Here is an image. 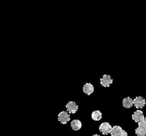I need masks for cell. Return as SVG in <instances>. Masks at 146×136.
I'll list each match as a JSON object with an SVG mask.
<instances>
[{
  "mask_svg": "<svg viewBox=\"0 0 146 136\" xmlns=\"http://www.w3.org/2000/svg\"><path fill=\"white\" fill-rule=\"evenodd\" d=\"M100 83L103 87H109L111 84L113 83V79L110 75L104 74L102 78L100 79Z\"/></svg>",
  "mask_w": 146,
  "mask_h": 136,
  "instance_id": "obj_5",
  "label": "cell"
},
{
  "mask_svg": "<svg viewBox=\"0 0 146 136\" xmlns=\"http://www.w3.org/2000/svg\"><path fill=\"white\" fill-rule=\"evenodd\" d=\"M138 125H139V127L146 129V118H144L140 122H138Z\"/></svg>",
  "mask_w": 146,
  "mask_h": 136,
  "instance_id": "obj_13",
  "label": "cell"
},
{
  "mask_svg": "<svg viewBox=\"0 0 146 136\" xmlns=\"http://www.w3.org/2000/svg\"><path fill=\"white\" fill-rule=\"evenodd\" d=\"M66 107L67 112H68L70 114H75L78 110V106L74 101H69L66 105Z\"/></svg>",
  "mask_w": 146,
  "mask_h": 136,
  "instance_id": "obj_6",
  "label": "cell"
},
{
  "mask_svg": "<svg viewBox=\"0 0 146 136\" xmlns=\"http://www.w3.org/2000/svg\"><path fill=\"white\" fill-rule=\"evenodd\" d=\"M92 136H100V135H98V134H94V135H93Z\"/></svg>",
  "mask_w": 146,
  "mask_h": 136,
  "instance_id": "obj_14",
  "label": "cell"
},
{
  "mask_svg": "<svg viewBox=\"0 0 146 136\" xmlns=\"http://www.w3.org/2000/svg\"><path fill=\"white\" fill-rule=\"evenodd\" d=\"M102 117V114L99 110L94 111L91 114V118L94 121H99Z\"/></svg>",
  "mask_w": 146,
  "mask_h": 136,
  "instance_id": "obj_11",
  "label": "cell"
},
{
  "mask_svg": "<svg viewBox=\"0 0 146 136\" xmlns=\"http://www.w3.org/2000/svg\"><path fill=\"white\" fill-rule=\"evenodd\" d=\"M143 112L141 110H137L132 115V118L135 122H139L144 118Z\"/></svg>",
  "mask_w": 146,
  "mask_h": 136,
  "instance_id": "obj_7",
  "label": "cell"
},
{
  "mask_svg": "<svg viewBox=\"0 0 146 136\" xmlns=\"http://www.w3.org/2000/svg\"><path fill=\"white\" fill-rule=\"evenodd\" d=\"M99 129L103 135H107L108 133H110L112 129V126L108 122H105L100 124Z\"/></svg>",
  "mask_w": 146,
  "mask_h": 136,
  "instance_id": "obj_4",
  "label": "cell"
},
{
  "mask_svg": "<svg viewBox=\"0 0 146 136\" xmlns=\"http://www.w3.org/2000/svg\"><path fill=\"white\" fill-rule=\"evenodd\" d=\"M122 104H123V107L125 108H127V109L131 108L133 105V99L131 98H130L129 97L125 98L123 99Z\"/></svg>",
  "mask_w": 146,
  "mask_h": 136,
  "instance_id": "obj_9",
  "label": "cell"
},
{
  "mask_svg": "<svg viewBox=\"0 0 146 136\" xmlns=\"http://www.w3.org/2000/svg\"><path fill=\"white\" fill-rule=\"evenodd\" d=\"M133 103L136 109H142L145 105V99L141 96H137L133 99Z\"/></svg>",
  "mask_w": 146,
  "mask_h": 136,
  "instance_id": "obj_3",
  "label": "cell"
},
{
  "mask_svg": "<svg viewBox=\"0 0 146 136\" xmlns=\"http://www.w3.org/2000/svg\"><path fill=\"white\" fill-rule=\"evenodd\" d=\"M135 134L137 136H145L146 129L138 127L135 129Z\"/></svg>",
  "mask_w": 146,
  "mask_h": 136,
  "instance_id": "obj_12",
  "label": "cell"
},
{
  "mask_svg": "<svg viewBox=\"0 0 146 136\" xmlns=\"http://www.w3.org/2000/svg\"><path fill=\"white\" fill-rule=\"evenodd\" d=\"M71 127L74 130H79L82 127V122L79 119H74L71 122Z\"/></svg>",
  "mask_w": 146,
  "mask_h": 136,
  "instance_id": "obj_10",
  "label": "cell"
},
{
  "mask_svg": "<svg viewBox=\"0 0 146 136\" xmlns=\"http://www.w3.org/2000/svg\"><path fill=\"white\" fill-rule=\"evenodd\" d=\"M94 91V87L91 83H86L83 87V91L88 95H91Z\"/></svg>",
  "mask_w": 146,
  "mask_h": 136,
  "instance_id": "obj_8",
  "label": "cell"
},
{
  "mask_svg": "<svg viewBox=\"0 0 146 136\" xmlns=\"http://www.w3.org/2000/svg\"><path fill=\"white\" fill-rule=\"evenodd\" d=\"M110 134L111 136H128L127 132L117 125H115L112 127Z\"/></svg>",
  "mask_w": 146,
  "mask_h": 136,
  "instance_id": "obj_1",
  "label": "cell"
},
{
  "mask_svg": "<svg viewBox=\"0 0 146 136\" xmlns=\"http://www.w3.org/2000/svg\"><path fill=\"white\" fill-rule=\"evenodd\" d=\"M58 120L62 124H66L70 120V115L67 111H62L58 114Z\"/></svg>",
  "mask_w": 146,
  "mask_h": 136,
  "instance_id": "obj_2",
  "label": "cell"
}]
</instances>
